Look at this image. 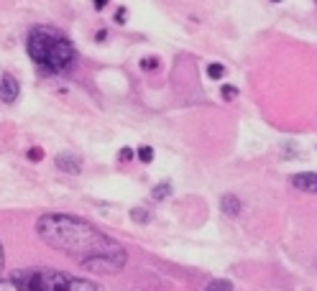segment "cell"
Returning a JSON list of instances; mask_svg holds the SVG:
<instances>
[{
    "label": "cell",
    "instance_id": "obj_15",
    "mask_svg": "<svg viewBox=\"0 0 317 291\" xmlns=\"http://www.w3.org/2000/svg\"><path fill=\"white\" fill-rule=\"evenodd\" d=\"M159 67V59H141V69L143 72H153Z\"/></svg>",
    "mask_w": 317,
    "mask_h": 291
},
{
    "label": "cell",
    "instance_id": "obj_20",
    "mask_svg": "<svg viewBox=\"0 0 317 291\" xmlns=\"http://www.w3.org/2000/svg\"><path fill=\"white\" fill-rule=\"evenodd\" d=\"M0 268H3V245H0Z\"/></svg>",
    "mask_w": 317,
    "mask_h": 291
},
{
    "label": "cell",
    "instance_id": "obj_17",
    "mask_svg": "<svg viewBox=\"0 0 317 291\" xmlns=\"http://www.w3.org/2000/svg\"><path fill=\"white\" fill-rule=\"evenodd\" d=\"M133 158V151L131 148H123L121 153H118V161H131Z\"/></svg>",
    "mask_w": 317,
    "mask_h": 291
},
{
    "label": "cell",
    "instance_id": "obj_6",
    "mask_svg": "<svg viewBox=\"0 0 317 291\" xmlns=\"http://www.w3.org/2000/svg\"><path fill=\"white\" fill-rule=\"evenodd\" d=\"M54 161H57V169H62L67 174H79V171H82V161H79V156H74V153H59Z\"/></svg>",
    "mask_w": 317,
    "mask_h": 291
},
{
    "label": "cell",
    "instance_id": "obj_7",
    "mask_svg": "<svg viewBox=\"0 0 317 291\" xmlns=\"http://www.w3.org/2000/svg\"><path fill=\"white\" fill-rule=\"evenodd\" d=\"M220 210H223L225 215H230V217H238V215H241V210H243V204H241V199H238L235 194H223Z\"/></svg>",
    "mask_w": 317,
    "mask_h": 291
},
{
    "label": "cell",
    "instance_id": "obj_19",
    "mask_svg": "<svg viewBox=\"0 0 317 291\" xmlns=\"http://www.w3.org/2000/svg\"><path fill=\"white\" fill-rule=\"evenodd\" d=\"M105 3H108V0H95V11H102Z\"/></svg>",
    "mask_w": 317,
    "mask_h": 291
},
{
    "label": "cell",
    "instance_id": "obj_18",
    "mask_svg": "<svg viewBox=\"0 0 317 291\" xmlns=\"http://www.w3.org/2000/svg\"><path fill=\"white\" fill-rule=\"evenodd\" d=\"M123 18H126V8H121V11L115 13V21H118V23H123Z\"/></svg>",
    "mask_w": 317,
    "mask_h": 291
},
{
    "label": "cell",
    "instance_id": "obj_13",
    "mask_svg": "<svg viewBox=\"0 0 317 291\" xmlns=\"http://www.w3.org/2000/svg\"><path fill=\"white\" fill-rule=\"evenodd\" d=\"M0 291H21L13 278H0Z\"/></svg>",
    "mask_w": 317,
    "mask_h": 291
},
{
    "label": "cell",
    "instance_id": "obj_16",
    "mask_svg": "<svg viewBox=\"0 0 317 291\" xmlns=\"http://www.w3.org/2000/svg\"><path fill=\"white\" fill-rule=\"evenodd\" d=\"M28 158H31V161H41V158H44V151L38 148V146H33V148L28 151Z\"/></svg>",
    "mask_w": 317,
    "mask_h": 291
},
{
    "label": "cell",
    "instance_id": "obj_5",
    "mask_svg": "<svg viewBox=\"0 0 317 291\" xmlns=\"http://www.w3.org/2000/svg\"><path fill=\"white\" fill-rule=\"evenodd\" d=\"M292 187L299 189V192H309V194H317V174L312 171H302V174H294L292 179Z\"/></svg>",
    "mask_w": 317,
    "mask_h": 291
},
{
    "label": "cell",
    "instance_id": "obj_2",
    "mask_svg": "<svg viewBox=\"0 0 317 291\" xmlns=\"http://www.w3.org/2000/svg\"><path fill=\"white\" fill-rule=\"evenodd\" d=\"M26 51L49 74H67L77 64V51L72 41L54 26H33L26 36Z\"/></svg>",
    "mask_w": 317,
    "mask_h": 291
},
{
    "label": "cell",
    "instance_id": "obj_10",
    "mask_svg": "<svg viewBox=\"0 0 317 291\" xmlns=\"http://www.w3.org/2000/svg\"><path fill=\"white\" fill-rule=\"evenodd\" d=\"M131 217H133L136 222H148V220H151V212H146L143 207H133V210H131Z\"/></svg>",
    "mask_w": 317,
    "mask_h": 291
},
{
    "label": "cell",
    "instance_id": "obj_21",
    "mask_svg": "<svg viewBox=\"0 0 317 291\" xmlns=\"http://www.w3.org/2000/svg\"><path fill=\"white\" fill-rule=\"evenodd\" d=\"M271 3H282V0H271Z\"/></svg>",
    "mask_w": 317,
    "mask_h": 291
},
{
    "label": "cell",
    "instance_id": "obj_4",
    "mask_svg": "<svg viewBox=\"0 0 317 291\" xmlns=\"http://www.w3.org/2000/svg\"><path fill=\"white\" fill-rule=\"evenodd\" d=\"M21 95V85H18V79L13 74H0V102H6V105H13Z\"/></svg>",
    "mask_w": 317,
    "mask_h": 291
},
{
    "label": "cell",
    "instance_id": "obj_14",
    "mask_svg": "<svg viewBox=\"0 0 317 291\" xmlns=\"http://www.w3.org/2000/svg\"><path fill=\"white\" fill-rule=\"evenodd\" d=\"M220 92H223V100H235V97H238V90H235L233 85H223Z\"/></svg>",
    "mask_w": 317,
    "mask_h": 291
},
{
    "label": "cell",
    "instance_id": "obj_11",
    "mask_svg": "<svg viewBox=\"0 0 317 291\" xmlns=\"http://www.w3.org/2000/svg\"><path fill=\"white\" fill-rule=\"evenodd\" d=\"M207 74H210V79H220V77L225 74V67H223L220 62H213V64L207 67Z\"/></svg>",
    "mask_w": 317,
    "mask_h": 291
},
{
    "label": "cell",
    "instance_id": "obj_9",
    "mask_svg": "<svg viewBox=\"0 0 317 291\" xmlns=\"http://www.w3.org/2000/svg\"><path fill=\"white\" fill-rule=\"evenodd\" d=\"M172 194V184H167V182H162V184H156L153 187V192H151V197L156 199V202H162V199H167Z\"/></svg>",
    "mask_w": 317,
    "mask_h": 291
},
{
    "label": "cell",
    "instance_id": "obj_12",
    "mask_svg": "<svg viewBox=\"0 0 317 291\" xmlns=\"http://www.w3.org/2000/svg\"><path fill=\"white\" fill-rule=\"evenodd\" d=\"M138 158H141L143 163H151V161H153V148H151V146H141V148H138Z\"/></svg>",
    "mask_w": 317,
    "mask_h": 291
},
{
    "label": "cell",
    "instance_id": "obj_8",
    "mask_svg": "<svg viewBox=\"0 0 317 291\" xmlns=\"http://www.w3.org/2000/svg\"><path fill=\"white\" fill-rule=\"evenodd\" d=\"M205 291H233V283H230L228 278H213V281L205 286Z\"/></svg>",
    "mask_w": 317,
    "mask_h": 291
},
{
    "label": "cell",
    "instance_id": "obj_1",
    "mask_svg": "<svg viewBox=\"0 0 317 291\" xmlns=\"http://www.w3.org/2000/svg\"><path fill=\"white\" fill-rule=\"evenodd\" d=\"M36 232L54 251H62L64 256L79 261L82 266H87L97 258H110L123 266L128 261L126 248L121 243H115L113 238L100 232L95 225L79 220L74 215H59V212L41 215L36 222Z\"/></svg>",
    "mask_w": 317,
    "mask_h": 291
},
{
    "label": "cell",
    "instance_id": "obj_3",
    "mask_svg": "<svg viewBox=\"0 0 317 291\" xmlns=\"http://www.w3.org/2000/svg\"><path fill=\"white\" fill-rule=\"evenodd\" d=\"M11 278L21 291H100L97 283L62 273L57 268H18Z\"/></svg>",
    "mask_w": 317,
    "mask_h": 291
}]
</instances>
